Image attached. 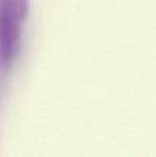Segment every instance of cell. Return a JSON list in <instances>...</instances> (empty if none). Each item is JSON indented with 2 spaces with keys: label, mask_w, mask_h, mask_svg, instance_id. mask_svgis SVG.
<instances>
[{
  "label": "cell",
  "mask_w": 156,
  "mask_h": 157,
  "mask_svg": "<svg viewBox=\"0 0 156 157\" xmlns=\"http://www.w3.org/2000/svg\"><path fill=\"white\" fill-rule=\"evenodd\" d=\"M29 11V0H0V58L11 65L21 47L22 25Z\"/></svg>",
  "instance_id": "obj_1"
}]
</instances>
